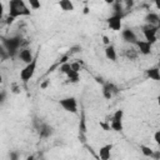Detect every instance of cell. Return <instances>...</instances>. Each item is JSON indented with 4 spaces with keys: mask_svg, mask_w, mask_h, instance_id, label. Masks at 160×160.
I'll list each match as a JSON object with an SVG mask.
<instances>
[{
    "mask_svg": "<svg viewBox=\"0 0 160 160\" xmlns=\"http://www.w3.org/2000/svg\"><path fill=\"white\" fill-rule=\"evenodd\" d=\"M29 15H31V11L22 0H11L9 2V16L16 19L19 16H29Z\"/></svg>",
    "mask_w": 160,
    "mask_h": 160,
    "instance_id": "6da1fadb",
    "label": "cell"
},
{
    "mask_svg": "<svg viewBox=\"0 0 160 160\" xmlns=\"http://www.w3.org/2000/svg\"><path fill=\"white\" fill-rule=\"evenodd\" d=\"M22 41H21V38L20 36H14V38H9V39H2V46L6 49L8 51V55L14 58L15 54L18 52L19 54V49L21 46Z\"/></svg>",
    "mask_w": 160,
    "mask_h": 160,
    "instance_id": "7a4b0ae2",
    "label": "cell"
},
{
    "mask_svg": "<svg viewBox=\"0 0 160 160\" xmlns=\"http://www.w3.org/2000/svg\"><path fill=\"white\" fill-rule=\"evenodd\" d=\"M36 65H38V55L34 58V60H32L30 64L25 65V66L22 68V70L20 71V79H21V81L28 82V81L34 76V74H35V71H36Z\"/></svg>",
    "mask_w": 160,
    "mask_h": 160,
    "instance_id": "3957f363",
    "label": "cell"
},
{
    "mask_svg": "<svg viewBox=\"0 0 160 160\" xmlns=\"http://www.w3.org/2000/svg\"><path fill=\"white\" fill-rule=\"evenodd\" d=\"M59 105L68 112L71 114H78V101L74 96H69V98H64L59 100Z\"/></svg>",
    "mask_w": 160,
    "mask_h": 160,
    "instance_id": "277c9868",
    "label": "cell"
},
{
    "mask_svg": "<svg viewBox=\"0 0 160 160\" xmlns=\"http://www.w3.org/2000/svg\"><path fill=\"white\" fill-rule=\"evenodd\" d=\"M156 32H158V26H154V25H150V24L142 26V35H144L145 40L148 42H150L151 45L154 42H156V40H158Z\"/></svg>",
    "mask_w": 160,
    "mask_h": 160,
    "instance_id": "5b68a950",
    "label": "cell"
},
{
    "mask_svg": "<svg viewBox=\"0 0 160 160\" xmlns=\"http://www.w3.org/2000/svg\"><path fill=\"white\" fill-rule=\"evenodd\" d=\"M121 19H122V16H120V15H111L109 19H108V25H109V28L111 29V30H114V31H119V30H121Z\"/></svg>",
    "mask_w": 160,
    "mask_h": 160,
    "instance_id": "8992f818",
    "label": "cell"
},
{
    "mask_svg": "<svg viewBox=\"0 0 160 160\" xmlns=\"http://www.w3.org/2000/svg\"><path fill=\"white\" fill-rule=\"evenodd\" d=\"M18 56H19V59L22 61V62H25L26 65L28 64H30L32 60H34V55H32V52H31V50L29 49V48H24V49H21L20 51H19V54H18Z\"/></svg>",
    "mask_w": 160,
    "mask_h": 160,
    "instance_id": "52a82bcc",
    "label": "cell"
},
{
    "mask_svg": "<svg viewBox=\"0 0 160 160\" xmlns=\"http://www.w3.org/2000/svg\"><path fill=\"white\" fill-rule=\"evenodd\" d=\"M121 36H122L124 41H126L129 44H135L136 45V42H138V36L131 29H124L121 31Z\"/></svg>",
    "mask_w": 160,
    "mask_h": 160,
    "instance_id": "ba28073f",
    "label": "cell"
},
{
    "mask_svg": "<svg viewBox=\"0 0 160 160\" xmlns=\"http://www.w3.org/2000/svg\"><path fill=\"white\" fill-rule=\"evenodd\" d=\"M136 46H138V51H140V54L149 55L151 52V46L152 45L150 42H148L146 40H138Z\"/></svg>",
    "mask_w": 160,
    "mask_h": 160,
    "instance_id": "9c48e42d",
    "label": "cell"
},
{
    "mask_svg": "<svg viewBox=\"0 0 160 160\" xmlns=\"http://www.w3.org/2000/svg\"><path fill=\"white\" fill-rule=\"evenodd\" d=\"M111 149H112V144H106L104 146H101L99 149V158L101 160H109L111 156Z\"/></svg>",
    "mask_w": 160,
    "mask_h": 160,
    "instance_id": "30bf717a",
    "label": "cell"
},
{
    "mask_svg": "<svg viewBox=\"0 0 160 160\" xmlns=\"http://www.w3.org/2000/svg\"><path fill=\"white\" fill-rule=\"evenodd\" d=\"M105 56L110 61H116L118 55H116V50H115V48L112 45H109V46L105 48Z\"/></svg>",
    "mask_w": 160,
    "mask_h": 160,
    "instance_id": "8fae6325",
    "label": "cell"
},
{
    "mask_svg": "<svg viewBox=\"0 0 160 160\" xmlns=\"http://www.w3.org/2000/svg\"><path fill=\"white\" fill-rule=\"evenodd\" d=\"M146 76L151 80L160 81V70L158 68H150L146 70Z\"/></svg>",
    "mask_w": 160,
    "mask_h": 160,
    "instance_id": "7c38bea8",
    "label": "cell"
},
{
    "mask_svg": "<svg viewBox=\"0 0 160 160\" xmlns=\"http://www.w3.org/2000/svg\"><path fill=\"white\" fill-rule=\"evenodd\" d=\"M145 20H146V22H148V24L156 26V25L159 24V20H160V18H159V15H158V14H155V12H149V14L146 15Z\"/></svg>",
    "mask_w": 160,
    "mask_h": 160,
    "instance_id": "4fadbf2b",
    "label": "cell"
},
{
    "mask_svg": "<svg viewBox=\"0 0 160 160\" xmlns=\"http://www.w3.org/2000/svg\"><path fill=\"white\" fill-rule=\"evenodd\" d=\"M59 6L64 11H72L74 10V4L70 0H61V1H59Z\"/></svg>",
    "mask_w": 160,
    "mask_h": 160,
    "instance_id": "5bb4252c",
    "label": "cell"
},
{
    "mask_svg": "<svg viewBox=\"0 0 160 160\" xmlns=\"http://www.w3.org/2000/svg\"><path fill=\"white\" fill-rule=\"evenodd\" d=\"M51 134H52V128L49 126L48 124H44L42 128L39 130V135H40L41 138H49Z\"/></svg>",
    "mask_w": 160,
    "mask_h": 160,
    "instance_id": "9a60e30c",
    "label": "cell"
},
{
    "mask_svg": "<svg viewBox=\"0 0 160 160\" xmlns=\"http://www.w3.org/2000/svg\"><path fill=\"white\" fill-rule=\"evenodd\" d=\"M124 54H125V56H126L128 59H130V60H136L138 56H139V51L135 50L134 48H129V49H126Z\"/></svg>",
    "mask_w": 160,
    "mask_h": 160,
    "instance_id": "2e32d148",
    "label": "cell"
},
{
    "mask_svg": "<svg viewBox=\"0 0 160 160\" xmlns=\"http://www.w3.org/2000/svg\"><path fill=\"white\" fill-rule=\"evenodd\" d=\"M59 70H60V72H62V74H65V75H69V74L72 71V69H71V64H69V62L61 64V66L59 68Z\"/></svg>",
    "mask_w": 160,
    "mask_h": 160,
    "instance_id": "e0dca14e",
    "label": "cell"
},
{
    "mask_svg": "<svg viewBox=\"0 0 160 160\" xmlns=\"http://www.w3.org/2000/svg\"><path fill=\"white\" fill-rule=\"evenodd\" d=\"M140 150H141V152H142L145 156H148V158H152V155H154V150H152L151 148H149V146L140 145Z\"/></svg>",
    "mask_w": 160,
    "mask_h": 160,
    "instance_id": "ac0fdd59",
    "label": "cell"
},
{
    "mask_svg": "<svg viewBox=\"0 0 160 160\" xmlns=\"http://www.w3.org/2000/svg\"><path fill=\"white\" fill-rule=\"evenodd\" d=\"M110 128L114 130V131H122V122L121 121H114L111 120L110 121Z\"/></svg>",
    "mask_w": 160,
    "mask_h": 160,
    "instance_id": "d6986e66",
    "label": "cell"
},
{
    "mask_svg": "<svg viewBox=\"0 0 160 160\" xmlns=\"http://www.w3.org/2000/svg\"><path fill=\"white\" fill-rule=\"evenodd\" d=\"M122 116H124V110L120 109V110H116V111L114 112L111 120H114V121H121V122H122Z\"/></svg>",
    "mask_w": 160,
    "mask_h": 160,
    "instance_id": "ffe728a7",
    "label": "cell"
},
{
    "mask_svg": "<svg viewBox=\"0 0 160 160\" xmlns=\"http://www.w3.org/2000/svg\"><path fill=\"white\" fill-rule=\"evenodd\" d=\"M69 81L70 82H78L79 81V72H75V71H71L69 75H66Z\"/></svg>",
    "mask_w": 160,
    "mask_h": 160,
    "instance_id": "44dd1931",
    "label": "cell"
},
{
    "mask_svg": "<svg viewBox=\"0 0 160 160\" xmlns=\"http://www.w3.org/2000/svg\"><path fill=\"white\" fill-rule=\"evenodd\" d=\"M104 85H105V86H106V88H108V89L111 91V94H112V95H115V94H118V92H119L118 86H115L114 84H111V82H105Z\"/></svg>",
    "mask_w": 160,
    "mask_h": 160,
    "instance_id": "7402d4cb",
    "label": "cell"
},
{
    "mask_svg": "<svg viewBox=\"0 0 160 160\" xmlns=\"http://www.w3.org/2000/svg\"><path fill=\"white\" fill-rule=\"evenodd\" d=\"M102 95H104V98H105V99H108V100L112 98L111 91H110V90H109V89H108L105 85H102Z\"/></svg>",
    "mask_w": 160,
    "mask_h": 160,
    "instance_id": "603a6c76",
    "label": "cell"
},
{
    "mask_svg": "<svg viewBox=\"0 0 160 160\" xmlns=\"http://www.w3.org/2000/svg\"><path fill=\"white\" fill-rule=\"evenodd\" d=\"M29 5H30V8H31L32 10L40 9V6H41V4H40L39 1H36V0H29Z\"/></svg>",
    "mask_w": 160,
    "mask_h": 160,
    "instance_id": "cb8c5ba5",
    "label": "cell"
},
{
    "mask_svg": "<svg viewBox=\"0 0 160 160\" xmlns=\"http://www.w3.org/2000/svg\"><path fill=\"white\" fill-rule=\"evenodd\" d=\"M71 69H72V71L79 72V71L81 70V66H80V64L76 61V62H71Z\"/></svg>",
    "mask_w": 160,
    "mask_h": 160,
    "instance_id": "d4e9b609",
    "label": "cell"
},
{
    "mask_svg": "<svg viewBox=\"0 0 160 160\" xmlns=\"http://www.w3.org/2000/svg\"><path fill=\"white\" fill-rule=\"evenodd\" d=\"M80 131L81 132H85L86 131V128H85V119H84V115L81 116V120H80V126H79Z\"/></svg>",
    "mask_w": 160,
    "mask_h": 160,
    "instance_id": "484cf974",
    "label": "cell"
},
{
    "mask_svg": "<svg viewBox=\"0 0 160 160\" xmlns=\"http://www.w3.org/2000/svg\"><path fill=\"white\" fill-rule=\"evenodd\" d=\"M154 140H155V142H156L158 145H160V130L155 131V134H154Z\"/></svg>",
    "mask_w": 160,
    "mask_h": 160,
    "instance_id": "4316f807",
    "label": "cell"
},
{
    "mask_svg": "<svg viewBox=\"0 0 160 160\" xmlns=\"http://www.w3.org/2000/svg\"><path fill=\"white\" fill-rule=\"evenodd\" d=\"M102 42H104L106 46H109V45H110V40H109V38H108L106 35H104V36H102Z\"/></svg>",
    "mask_w": 160,
    "mask_h": 160,
    "instance_id": "83f0119b",
    "label": "cell"
},
{
    "mask_svg": "<svg viewBox=\"0 0 160 160\" xmlns=\"http://www.w3.org/2000/svg\"><path fill=\"white\" fill-rule=\"evenodd\" d=\"M152 159L154 160H160V151H154V155H152Z\"/></svg>",
    "mask_w": 160,
    "mask_h": 160,
    "instance_id": "f1b7e54d",
    "label": "cell"
},
{
    "mask_svg": "<svg viewBox=\"0 0 160 160\" xmlns=\"http://www.w3.org/2000/svg\"><path fill=\"white\" fill-rule=\"evenodd\" d=\"M48 85H49V80H46V81L41 82V84H40V88H41V89H46V88H48Z\"/></svg>",
    "mask_w": 160,
    "mask_h": 160,
    "instance_id": "f546056e",
    "label": "cell"
},
{
    "mask_svg": "<svg viewBox=\"0 0 160 160\" xmlns=\"http://www.w3.org/2000/svg\"><path fill=\"white\" fill-rule=\"evenodd\" d=\"M155 6H156L158 10H160V0H156L155 1Z\"/></svg>",
    "mask_w": 160,
    "mask_h": 160,
    "instance_id": "4dcf8cb0",
    "label": "cell"
},
{
    "mask_svg": "<svg viewBox=\"0 0 160 160\" xmlns=\"http://www.w3.org/2000/svg\"><path fill=\"white\" fill-rule=\"evenodd\" d=\"M5 100V91H1V102H4Z\"/></svg>",
    "mask_w": 160,
    "mask_h": 160,
    "instance_id": "1f68e13d",
    "label": "cell"
},
{
    "mask_svg": "<svg viewBox=\"0 0 160 160\" xmlns=\"http://www.w3.org/2000/svg\"><path fill=\"white\" fill-rule=\"evenodd\" d=\"M12 91H14V92H19L20 90H19V89H18L16 86H14V89H12Z\"/></svg>",
    "mask_w": 160,
    "mask_h": 160,
    "instance_id": "d6a6232c",
    "label": "cell"
},
{
    "mask_svg": "<svg viewBox=\"0 0 160 160\" xmlns=\"http://www.w3.org/2000/svg\"><path fill=\"white\" fill-rule=\"evenodd\" d=\"M26 160H35V158H34V156H32V155H31V156H29V158H28V159H26Z\"/></svg>",
    "mask_w": 160,
    "mask_h": 160,
    "instance_id": "836d02e7",
    "label": "cell"
},
{
    "mask_svg": "<svg viewBox=\"0 0 160 160\" xmlns=\"http://www.w3.org/2000/svg\"><path fill=\"white\" fill-rule=\"evenodd\" d=\"M156 100H158V104H159V106H160V95L156 98Z\"/></svg>",
    "mask_w": 160,
    "mask_h": 160,
    "instance_id": "e575fe53",
    "label": "cell"
},
{
    "mask_svg": "<svg viewBox=\"0 0 160 160\" xmlns=\"http://www.w3.org/2000/svg\"><path fill=\"white\" fill-rule=\"evenodd\" d=\"M88 11H89V9H88V8H85V9H84V12H85V14H88Z\"/></svg>",
    "mask_w": 160,
    "mask_h": 160,
    "instance_id": "d590c367",
    "label": "cell"
},
{
    "mask_svg": "<svg viewBox=\"0 0 160 160\" xmlns=\"http://www.w3.org/2000/svg\"><path fill=\"white\" fill-rule=\"evenodd\" d=\"M158 28H160V20H159V24H158Z\"/></svg>",
    "mask_w": 160,
    "mask_h": 160,
    "instance_id": "8d00e7d4",
    "label": "cell"
},
{
    "mask_svg": "<svg viewBox=\"0 0 160 160\" xmlns=\"http://www.w3.org/2000/svg\"><path fill=\"white\" fill-rule=\"evenodd\" d=\"M41 160H44V159H41Z\"/></svg>",
    "mask_w": 160,
    "mask_h": 160,
    "instance_id": "74e56055",
    "label": "cell"
}]
</instances>
